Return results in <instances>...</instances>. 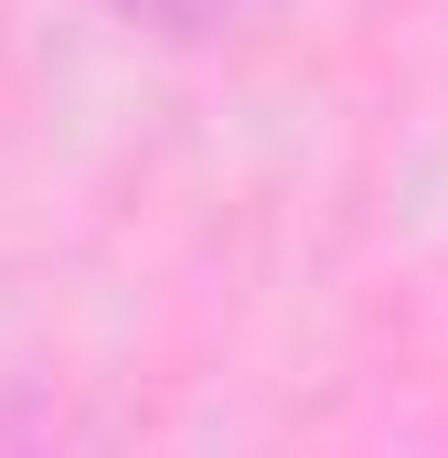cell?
<instances>
[{"label": "cell", "instance_id": "obj_1", "mask_svg": "<svg viewBox=\"0 0 448 458\" xmlns=\"http://www.w3.org/2000/svg\"><path fill=\"white\" fill-rule=\"evenodd\" d=\"M117 21H139V32H160V43H224V32H246V21H267L278 0H108Z\"/></svg>", "mask_w": 448, "mask_h": 458}]
</instances>
